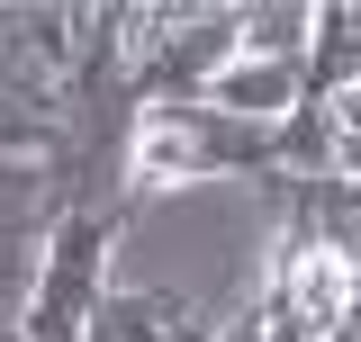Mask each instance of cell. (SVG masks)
<instances>
[{"mask_svg":"<svg viewBox=\"0 0 361 342\" xmlns=\"http://www.w3.org/2000/svg\"><path fill=\"white\" fill-rule=\"evenodd\" d=\"M271 171H280V127L226 118L208 99L145 108V127H135V198L145 189H190V180H271Z\"/></svg>","mask_w":361,"mask_h":342,"instance_id":"6da1fadb","label":"cell"},{"mask_svg":"<svg viewBox=\"0 0 361 342\" xmlns=\"http://www.w3.org/2000/svg\"><path fill=\"white\" fill-rule=\"evenodd\" d=\"M208 342H262V315L244 306V315H226V324H217V334H208Z\"/></svg>","mask_w":361,"mask_h":342,"instance_id":"9c48e42d","label":"cell"},{"mask_svg":"<svg viewBox=\"0 0 361 342\" xmlns=\"http://www.w3.org/2000/svg\"><path fill=\"white\" fill-rule=\"evenodd\" d=\"M208 334L217 324L199 315L190 289H109L99 324H90V342H208Z\"/></svg>","mask_w":361,"mask_h":342,"instance_id":"5b68a950","label":"cell"},{"mask_svg":"<svg viewBox=\"0 0 361 342\" xmlns=\"http://www.w3.org/2000/svg\"><path fill=\"white\" fill-rule=\"evenodd\" d=\"M298 99H307V63H262V54H235L217 82H208V108L253 118V127H280Z\"/></svg>","mask_w":361,"mask_h":342,"instance_id":"8992f818","label":"cell"},{"mask_svg":"<svg viewBox=\"0 0 361 342\" xmlns=\"http://www.w3.org/2000/svg\"><path fill=\"white\" fill-rule=\"evenodd\" d=\"M63 216H73L63 153H9V163H0V306H9V315H27L37 261H45V243H54Z\"/></svg>","mask_w":361,"mask_h":342,"instance_id":"277c9868","label":"cell"},{"mask_svg":"<svg viewBox=\"0 0 361 342\" xmlns=\"http://www.w3.org/2000/svg\"><path fill=\"white\" fill-rule=\"evenodd\" d=\"M361 90V0H325L307 45V99H343Z\"/></svg>","mask_w":361,"mask_h":342,"instance_id":"52a82bcc","label":"cell"},{"mask_svg":"<svg viewBox=\"0 0 361 342\" xmlns=\"http://www.w3.org/2000/svg\"><path fill=\"white\" fill-rule=\"evenodd\" d=\"M0 342H27V324H18V315H9V306H0Z\"/></svg>","mask_w":361,"mask_h":342,"instance_id":"30bf717a","label":"cell"},{"mask_svg":"<svg viewBox=\"0 0 361 342\" xmlns=\"http://www.w3.org/2000/svg\"><path fill=\"white\" fill-rule=\"evenodd\" d=\"M307 45H316V0H244V54L307 63Z\"/></svg>","mask_w":361,"mask_h":342,"instance_id":"ba28073f","label":"cell"},{"mask_svg":"<svg viewBox=\"0 0 361 342\" xmlns=\"http://www.w3.org/2000/svg\"><path fill=\"white\" fill-rule=\"evenodd\" d=\"M118 234H127V216L118 208H73L54 225V243L37 261V289H27V342H90L99 324V306H109V253H118Z\"/></svg>","mask_w":361,"mask_h":342,"instance_id":"7a4b0ae2","label":"cell"},{"mask_svg":"<svg viewBox=\"0 0 361 342\" xmlns=\"http://www.w3.org/2000/svg\"><path fill=\"white\" fill-rule=\"evenodd\" d=\"M244 54V9H135V99L190 108Z\"/></svg>","mask_w":361,"mask_h":342,"instance_id":"3957f363","label":"cell"}]
</instances>
